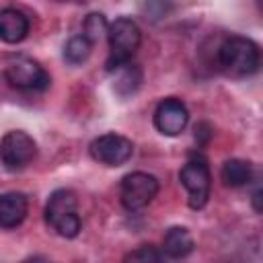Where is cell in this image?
<instances>
[{"label": "cell", "instance_id": "obj_1", "mask_svg": "<svg viewBox=\"0 0 263 263\" xmlns=\"http://www.w3.org/2000/svg\"><path fill=\"white\" fill-rule=\"evenodd\" d=\"M218 62L226 74H230L234 78H245V76H251L259 70L261 51L253 39L232 35L220 45Z\"/></svg>", "mask_w": 263, "mask_h": 263}, {"label": "cell", "instance_id": "obj_2", "mask_svg": "<svg viewBox=\"0 0 263 263\" xmlns=\"http://www.w3.org/2000/svg\"><path fill=\"white\" fill-rule=\"evenodd\" d=\"M107 39H109L107 70L111 72L123 64H129V60L134 58V53L142 43V31L134 18L119 16L109 25Z\"/></svg>", "mask_w": 263, "mask_h": 263}, {"label": "cell", "instance_id": "obj_3", "mask_svg": "<svg viewBox=\"0 0 263 263\" xmlns=\"http://www.w3.org/2000/svg\"><path fill=\"white\" fill-rule=\"evenodd\" d=\"M78 201L70 189H55L45 203V222L64 238H74L80 232Z\"/></svg>", "mask_w": 263, "mask_h": 263}, {"label": "cell", "instance_id": "obj_4", "mask_svg": "<svg viewBox=\"0 0 263 263\" xmlns=\"http://www.w3.org/2000/svg\"><path fill=\"white\" fill-rule=\"evenodd\" d=\"M179 181L187 191L189 208L201 210L208 203L210 189H212V175H210V166L205 158L199 154H193L185 162V166L179 171Z\"/></svg>", "mask_w": 263, "mask_h": 263}, {"label": "cell", "instance_id": "obj_5", "mask_svg": "<svg viewBox=\"0 0 263 263\" xmlns=\"http://www.w3.org/2000/svg\"><path fill=\"white\" fill-rule=\"evenodd\" d=\"M4 78L18 90H45L51 82L43 66L29 55L10 58L4 66Z\"/></svg>", "mask_w": 263, "mask_h": 263}, {"label": "cell", "instance_id": "obj_6", "mask_svg": "<svg viewBox=\"0 0 263 263\" xmlns=\"http://www.w3.org/2000/svg\"><path fill=\"white\" fill-rule=\"evenodd\" d=\"M158 179L144 171H134L121 179L119 185V197L125 210L138 212L144 210L156 195H158Z\"/></svg>", "mask_w": 263, "mask_h": 263}, {"label": "cell", "instance_id": "obj_7", "mask_svg": "<svg viewBox=\"0 0 263 263\" xmlns=\"http://www.w3.org/2000/svg\"><path fill=\"white\" fill-rule=\"evenodd\" d=\"M35 156H37V144L23 129L6 132L4 138L0 140V160L8 171H21L29 166Z\"/></svg>", "mask_w": 263, "mask_h": 263}, {"label": "cell", "instance_id": "obj_8", "mask_svg": "<svg viewBox=\"0 0 263 263\" xmlns=\"http://www.w3.org/2000/svg\"><path fill=\"white\" fill-rule=\"evenodd\" d=\"M90 156L107 166H121L125 164L134 154V142L121 134H103L95 138L88 146Z\"/></svg>", "mask_w": 263, "mask_h": 263}, {"label": "cell", "instance_id": "obj_9", "mask_svg": "<svg viewBox=\"0 0 263 263\" xmlns=\"http://www.w3.org/2000/svg\"><path fill=\"white\" fill-rule=\"evenodd\" d=\"M189 121V111L181 99H162L154 109V127L162 136H179Z\"/></svg>", "mask_w": 263, "mask_h": 263}, {"label": "cell", "instance_id": "obj_10", "mask_svg": "<svg viewBox=\"0 0 263 263\" xmlns=\"http://www.w3.org/2000/svg\"><path fill=\"white\" fill-rule=\"evenodd\" d=\"M29 212L27 195L21 191H8L0 195V228L10 230L23 224Z\"/></svg>", "mask_w": 263, "mask_h": 263}, {"label": "cell", "instance_id": "obj_11", "mask_svg": "<svg viewBox=\"0 0 263 263\" xmlns=\"http://www.w3.org/2000/svg\"><path fill=\"white\" fill-rule=\"evenodd\" d=\"M29 33V16L14 8L6 6L0 10V39L4 43H21Z\"/></svg>", "mask_w": 263, "mask_h": 263}, {"label": "cell", "instance_id": "obj_12", "mask_svg": "<svg viewBox=\"0 0 263 263\" xmlns=\"http://www.w3.org/2000/svg\"><path fill=\"white\" fill-rule=\"evenodd\" d=\"M195 249L193 236L185 226H173L162 236V253L171 259H185Z\"/></svg>", "mask_w": 263, "mask_h": 263}, {"label": "cell", "instance_id": "obj_13", "mask_svg": "<svg viewBox=\"0 0 263 263\" xmlns=\"http://www.w3.org/2000/svg\"><path fill=\"white\" fill-rule=\"evenodd\" d=\"M111 74H113V88L119 97L134 95L142 84V70L136 64H123L111 70Z\"/></svg>", "mask_w": 263, "mask_h": 263}, {"label": "cell", "instance_id": "obj_14", "mask_svg": "<svg viewBox=\"0 0 263 263\" xmlns=\"http://www.w3.org/2000/svg\"><path fill=\"white\" fill-rule=\"evenodd\" d=\"M220 175L228 187H242L253 181V164L242 158H230L222 164Z\"/></svg>", "mask_w": 263, "mask_h": 263}, {"label": "cell", "instance_id": "obj_15", "mask_svg": "<svg viewBox=\"0 0 263 263\" xmlns=\"http://www.w3.org/2000/svg\"><path fill=\"white\" fill-rule=\"evenodd\" d=\"M90 51H92V43L84 35H74L64 45V60L72 66H78L90 58Z\"/></svg>", "mask_w": 263, "mask_h": 263}, {"label": "cell", "instance_id": "obj_16", "mask_svg": "<svg viewBox=\"0 0 263 263\" xmlns=\"http://www.w3.org/2000/svg\"><path fill=\"white\" fill-rule=\"evenodd\" d=\"M82 29H84V33H82V35H84L90 43H97L103 35H107L109 25H107L105 14H101V12H90V14L84 18Z\"/></svg>", "mask_w": 263, "mask_h": 263}, {"label": "cell", "instance_id": "obj_17", "mask_svg": "<svg viewBox=\"0 0 263 263\" xmlns=\"http://www.w3.org/2000/svg\"><path fill=\"white\" fill-rule=\"evenodd\" d=\"M121 263H160V251L154 245H142L134 251H129Z\"/></svg>", "mask_w": 263, "mask_h": 263}, {"label": "cell", "instance_id": "obj_18", "mask_svg": "<svg viewBox=\"0 0 263 263\" xmlns=\"http://www.w3.org/2000/svg\"><path fill=\"white\" fill-rule=\"evenodd\" d=\"M23 263H53V261L47 259V257H43V255H33V257H27Z\"/></svg>", "mask_w": 263, "mask_h": 263}, {"label": "cell", "instance_id": "obj_19", "mask_svg": "<svg viewBox=\"0 0 263 263\" xmlns=\"http://www.w3.org/2000/svg\"><path fill=\"white\" fill-rule=\"evenodd\" d=\"M251 199H253V208H255V212H261V203H259V201H261V189H259V187L253 191V197H251Z\"/></svg>", "mask_w": 263, "mask_h": 263}]
</instances>
